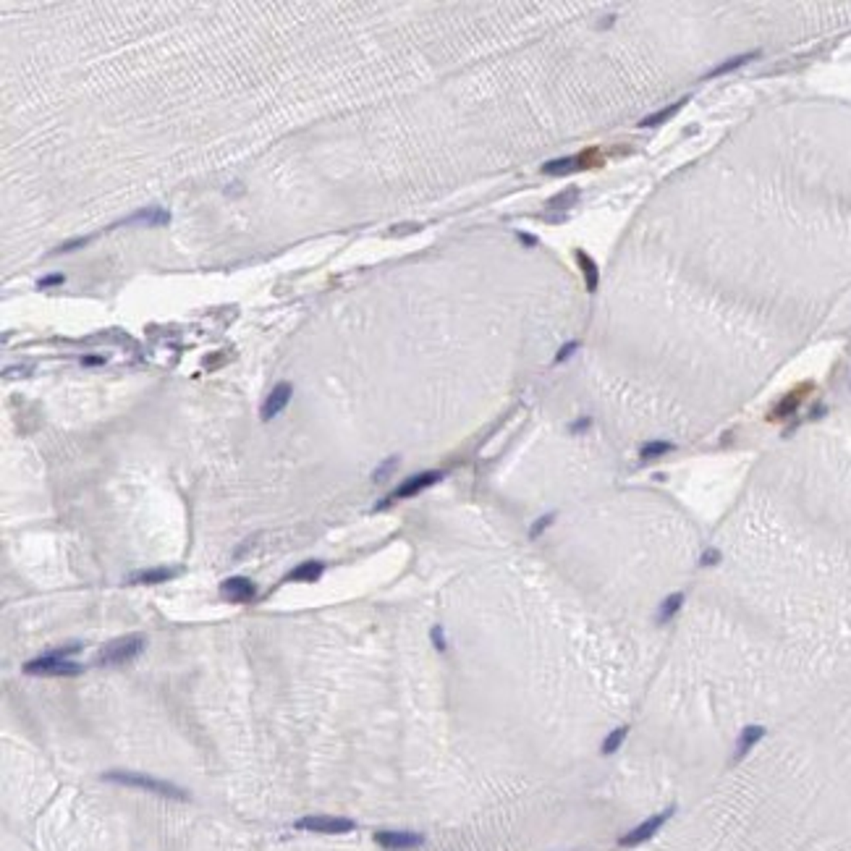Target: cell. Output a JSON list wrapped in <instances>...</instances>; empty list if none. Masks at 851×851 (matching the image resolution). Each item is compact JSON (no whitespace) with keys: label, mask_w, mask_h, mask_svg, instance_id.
I'll use <instances>...</instances> for the list:
<instances>
[{"label":"cell","mask_w":851,"mask_h":851,"mask_svg":"<svg viewBox=\"0 0 851 851\" xmlns=\"http://www.w3.org/2000/svg\"><path fill=\"white\" fill-rule=\"evenodd\" d=\"M105 780H113V783H123V786H134V789H142V791H149L155 793V796H162V799H189V793L184 791V789H178L176 783H171V780H160V778H152L147 773H132V770H108L103 773Z\"/></svg>","instance_id":"6da1fadb"},{"label":"cell","mask_w":851,"mask_h":851,"mask_svg":"<svg viewBox=\"0 0 851 851\" xmlns=\"http://www.w3.org/2000/svg\"><path fill=\"white\" fill-rule=\"evenodd\" d=\"M145 647V634H126V637H118L105 642L97 655H95V665L100 668H116V665H126L132 663Z\"/></svg>","instance_id":"7a4b0ae2"},{"label":"cell","mask_w":851,"mask_h":851,"mask_svg":"<svg viewBox=\"0 0 851 851\" xmlns=\"http://www.w3.org/2000/svg\"><path fill=\"white\" fill-rule=\"evenodd\" d=\"M79 652L82 647L79 645H69L58 650V652H50V655H42V658H37V661H29L24 663V674L29 676H79L84 668L74 661H66V655L69 652Z\"/></svg>","instance_id":"3957f363"},{"label":"cell","mask_w":851,"mask_h":851,"mask_svg":"<svg viewBox=\"0 0 851 851\" xmlns=\"http://www.w3.org/2000/svg\"><path fill=\"white\" fill-rule=\"evenodd\" d=\"M299 830H312V833H328V836H338V833H352L354 825L346 817H333V815H309L296 822Z\"/></svg>","instance_id":"277c9868"},{"label":"cell","mask_w":851,"mask_h":851,"mask_svg":"<svg viewBox=\"0 0 851 851\" xmlns=\"http://www.w3.org/2000/svg\"><path fill=\"white\" fill-rule=\"evenodd\" d=\"M671 815H674V807L665 809V812H658V815H652V817H647V820H642L637 828H631L626 836H621V846H639V843L650 841V838L655 836L663 825H665V820H668Z\"/></svg>","instance_id":"5b68a950"},{"label":"cell","mask_w":851,"mask_h":851,"mask_svg":"<svg viewBox=\"0 0 851 851\" xmlns=\"http://www.w3.org/2000/svg\"><path fill=\"white\" fill-rule=\"evenodd\" d=\"M443 480V471H419V474H414L409 480H404V482L398 484L396 490H393V495L385 500V503H391V500H404V498H414V495H419L422 490L427 487H432L435 482H441ZM382 503V506H385Z\"/></svg>","instance_id":"8992f818"},{"label":"cell","mask_w":851,"mask_h":851,"mask_svg":"<svg viewBox=\"0 0 851 851\" xmlns=\"http://www.w3.org/2000/svg\"><path fill=\"white\" fill-rule=\"evenodd\" d=\"M375 843H380L382 849L391 851H406L422 846L425 836L422 833H409V830H378L375 833Z\"/></svg>","instance_id":"52a82bcc"},{"label":"cell","mask_w":851,"mask_h":851,"mask_svg":"<svg viewBox=\"0 0 851 851\" xmlns=\"http://www.w3.org/2000/svg\"><path fill=\"white\" fill-rule=\"evenodd\" d=\"M221 595L228 602H251L257 597V587L247 576H231L221 584Z\"/></svg>","instance_id":"ba28073f"},{"label":"cell","mask_w":851,"mask_h":851,"mask_svg":"<svg viewBox=\"0 0 851 851\" xmlns=\"http://www.w3.org/2000/svg\"><path fill=\"white\" fill-rule=\"evenodd\" d=\"M291 393H294V385H291V382H278V385L267 393V398H264V404H262V419L264 422L275 419L280 411L288 406Z\"/></svg>","instance_id":"9c48e42d"},{"label":"cell","mask_w":851,"mask_h":851,"mask_svg":"<svg viewBox=\"0 0 851 851\" xmlns=\"http://www.w3.org/2000/svg\"><path fill=\"white\" fill-rule=\"evenodd\" d=\"M595 152H584V155H574V158H556V160L545 162L543 165V173L545 176H569V173H576V171H582V168H587L589 162H584L587 158H592Z\"/></svg>","instance_id":"30bf717a"},{"label":"cell","mask_w":851,"mask_h":851,"mask_svg":"<svg viewBox=\"0 0 851 851\" xmlns=\"http://www.w3.org/2000/svg\"><path fill=\"white\" fill-rule=\"evenodd\" d=\"M809 388H812V385H809V382H804V385L793 388L789 396L780 398L776 406H773V411H770V419H773V422H778V419H786V417H791L793 411L802 406V401H804V396L809 393Z\"/></svg>","instance_id":"8fae6325"},{"label":"cell","mask_w":851,"mask_h":851,"mask_svg":"<svg viewBox=\"0 0 851 851\" xmlns=\"http://www.w3.org/2000/svg\"><path fill=\"white\" fill-rule=\"evenodd\" d=\"M763 736H765V728H763V726H747V728H744V731L739 734V739H736L734 763L744 760L749 752H752V749L760 744V739H763Z\"/></svg>","instance_id":"7c38bea8"},{"label":"cell","mask_w":851,"mask_h":851,"mask_svg":"<svg viewBox=\"0 0 851 851\" xmlns=\"http://www.w3.org/2000/svg\"><path fill=\"white\" fill-rule=\"evenodd\" d=\"M325 571V563L320 560H304V563H299L296 569L286 574V582H317Z\"/></svg>","instance_id":"4fadbf2b"},{"label":"cell","mask_w":851,"mask_h":851,"mask_svg":"<svg viewBox=\"0 0 851 851\" xmlns=\"http://www.w3.org/2000/svg\"><path fill=\"white\" fill-rule=\"evenodd\" d=\"M576 262H579V270H582V275H584V286H587L589 294H595L597 291V286H600V270H597V264L595 260L589 257L587 251H576Z\"/></svg>","instance_id":"5bb4252c"},{"label":"cell","mask_w":851,"mask_h":851,"mask_svg":"<svg viewBox=\"0 0 851 851\" xmlns=\"http://www.w3.org/2000/svg\"><path fill=\"white\" fill-rule=\"evenodd\" d=\"M129 223H142V225H165V223H171V212H168V210H160V207H147V210L136 212V215H132V218H126L123 225H129Z\"/></svg>","instance_id":"9a60e30c"},{"label":"cell","mask_w":851,"mask_h":851,"mask_svg":"<svg viewBox=\"0 0 851 851\" xmlns=\"http://www.w3.org/2000/svg\"><path fill=\"white\" fill-rule=\"evenodd\" d=\"M754 56H757V53H741V56H736V58L723 60V63H720V66H715L713 71H707V79H718V76L731 74V71H736V69H741L744 63H749V60L754 58Z\"/></svg>","instance_id":"2e32d148"},{"label":"cell","mask_w":851,"mask_h":851,"mask_svg":"<svg viewBox=\"0 0 851 851\" xmlns=\"http://www.w3.org/2000/svg\"><path fill=\"white\" fill-rule=\"evenodd\" d=\"M687 103H689V97H681V100H678V103H674L671 108H663V110H658V113L647 116L645 121L639 123V126H642V129H647V126H661V123H665L668 118H674L676 113H678V110H681V108H684Z\"/></svg>","instance_id":"e0dca14e"},{"label":"cell","mask_w":851,"mask_h":851,"mask_svg":"<svg viewBox=\"0 0 851 851\" xmlns=\"http://www.w3.org/2000/svg\"><path fill=\"white\" fill-rule=\"evenodd\" d=\"M681 605H684V595H681V592L668 595V597L661 602V610H658V624H668V621H671V618L681 610Z\"/></svg>","instance_id":"ac0fdd59"},{"label":"cell","mask_w":851,"mask_h":851,"mask_svg":"<svg viewBox=\"0 0 851 851\" xmlns=\"http://www.w3.org/2000/svg\"><path fill=\"white\" fill-rule=\"evenodd\" d=\"M626 736H629V726H618V728H613L610 734L602 739L600 752H602V754H613V752H618V749H621V744L626 741Z\"/></svg>","instance_id":"d6986e66"},{"label":"cell","mask_w":851,"mask_h":851,"mask_svg":"<svg viewBox=\"0 0 851 851\" xmlns=\"http://www.w3.org/2000/svg\"><path fill=\"white\" fill-rule=\"evenodd\" d=\"M176 576V569H149V571H142L134 576V582H142V584H160V582H168V579H173Z\"/></svg>","instance_id":"ffe728a7"},{"label":"cell","mask_w":851,"mask_h":851,"mask_svg":"<svg viewBox=\"0 0 851 851\" xmlns=\"http://www.w3.org/2000/svg\"><path fill=\"white\" fill-rule=\"evenodd\" d=\"M579 199V189L576 186H569L566 191H560L558 197L550 199V205H547V212H553V210H569Z\"/></svg>","instance_id":"44dd1931"},{"label":"cell","mask_w":851,"mask_h":851,"mask_svg":"<svg viewBox=\"0 0 851 851\" xmlns=\"http://www.w3.org/2000/svg\"><path fill=\"white\" fill-rule=\"evenodd\" d=\"M674 448L676 445L674 443H668V441H650V443L642 445V451H639V454H642V458H661V456L671 454Z\"/></svg>","instance_id":"7402d4cb"},{"label":"cell","mask_w":851,"mask_h":851,"mask_svg":"<svg viewBox=\"0 0 851 851\" xmlns=\"http://www.w3.org/2000/svg\"><path fill=\"white\" fill-rule=\"evenodd\" d=\"M553 519H556V514H545L543 519H537V521L532 524V529H529V537H540L545 529L553 524Z\"/></svg>","instance_id":"603a6c76"},{"label":"cell","mask_w":851,"mask_h":851,"mask_svg":"<svg viewBox=\"0 0 851 851\" xmlns=\"http://www.w3.org/2000/svg\"><path fill=\"white\" fill-rule=\"evenodd\" d=\"M576 349H579V343H576V341H569V343H566V346H563V349L558 352V356H556V365H560V362H566V359H569V356H571V354L576 352Z\"/></svg>","instance_id":"cb8c5ba5"},{"label":"cell","mask_w":851,"mask_h":851,"mask_svg":"<svg viewBox=\"0 0 851 851\" xmlns=\"http://www.w3.org/2000/svg\"><path fill=\"white\" fill-rule=\"evenodd\" d=\"M430 637H432V642H435V647H438V650H445V637H443V626H432V631H430Z\"/></svg>","instance_id":"d4e9b609"},{"label":"cell","mask_w":851,"mask_h":851,"mask_svg":"<svg viewBox=\"0 0 851 851\" xmlns=\"http://www.w3.org/2000/svg\"><path fill=\"white\" fill-rule=\"evenodd\" d=\"M398 464V458H388V461H385V464H382L380 469L375 471V480H378V482H382V477H385V474H388V471L393 469V467H396Z\"/></svg>","instance_id":"484cf974"},{"label":"cell","mask_w":851,"mask_h":851,"mask_svg":"<svg viewBox=\"0 0 851 851\" xmlns=\"http://www.w3.org/2000/svg\"><path fill=\"white\" fill-rule=\"evenodd\" d=\"M720 560V553L718 550H704V556H702V560H700V563H702V566H710V563H718Z\"/></svg>","instance_id":"4316f807"},{"label":"cell","mask_w":851,"mask_h":851,"mask_svg":"<svg viewBox=\"0 0 851 851\" xmlns=\"http://www.w3.org/2000/svg\"><path fill=\"white\" fill-rule=\"evenodd\" d=\"M63 275H47V278H42L40 280V286H42V288H47V286H58V283H63Z\"/></svg>","instance_id":"83f0119b"},{"label":"cell","mask_w":851,"mask_h":851,"mask_svg":"<svg viewBox=\"0 0 851 851\" xmlns=\"http://www.w3.org/2000/svg\"><path fill=\"white\" fill-rule=\"evenodd\" d=\"M589 422H592L589 417H584V419H579V422H574V425H571V432H579V430H587V427H589Z\"/></svg>","instance_id":"f1b7e54d"},{"label":"cell","mask_w":851,"mask_h":851,"mask_svg":"<svg viewBox=\"0 0 851 851\" xmlns=\"http://www.w3.org/2000/svg\"><path fill=\"white\" fill-rule=\"evenodd\" d=\"M519 238H521V241H527V247H534V244H537V238H534V236H529V234H519Z\"/></svg>","instance_id":"f546056e"},{"label":"cell","mask_w":851,"mask_h":851,"mask_svg":"<svg viewBox=\"0 0 851 851\" xmlns=\"http://www.w3.org/2000/svg\"><path fill=\"white\" fill-rule=\"evenodd\" d=\"M84 365H103V356H87Z\"/></svg>","instance_id":"4dcf8cb0"}]
</instances>
